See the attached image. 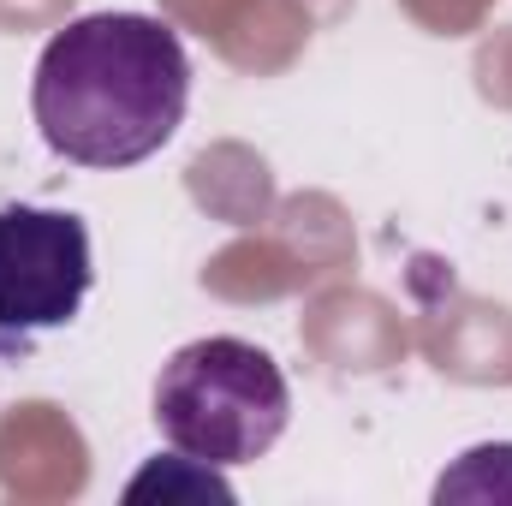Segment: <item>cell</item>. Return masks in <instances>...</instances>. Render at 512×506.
Segmentation results:
<instances>
[{
  "label": "cell",
  "mask_w": 512,
  "mask_h": 506,
  "mask_svg": "<svg viewBox=\"0 0 512 506\" xmlns=\"http://www.w3.org/2000/svg\"><path fill=\"white\" fill-rule=\"evenodd\" d=\"M90 227L72 209H0V352L66 328L90 298Z\"/></svg>",
  "instance_id": "3957f363"
},
{
  "label": "cell",
  "mask_w": 512,
  "mask_h": 506,
  "mask_svg": "<svg viewBox=\"0 0 512 506\" xmlns=\"http://www.w3.org/2000/svg\"><path fill=\"white\" fill-rule=\"evenodd\" d=\"M149 495H185V501H233V483L215 471V465H203V459H191V453H179L173 447V459H155L143 477H131L126 483V501H149Z\"/></svg>",
  "instance_id": "277c9868"
},
{
  "label": "cell",
  "mask_w": 512,
  "mask_h": 506,
  "mask_svg": "<svg viewBox=\"0 0 512 506\" xmlns=\"http://www.w3.org/2000/svg\"><path fill=\"white\" fill-rule=\"evenodd\" d=\"M191 108V54L167 18L90 12L72 18L36 60L30 114L42 143L78 167H137Z\"/></svg>",
  "instance_id": "6da1fadb"
},
{
  "label": "cell",
  "mask_w": 512,
  "mask_h": 506,
  "mask_svg": "<svg viewBox=\"0 0 512 506\" xmlns=\"http://www.w3.org/2000/svg\"><path fill=\"white\" fill-rule=\"evenodd\" d=\"M286 417H292V387L280 364L239 334L191 340L155 376V423L167 447L215 471L256 465L286 435Z\"/></svg>",
  "instance_id": "7a4b0ae2"
},
{
  "label": "cell",
  "mask_w": 512,
  "mask_h": 506,
  "mask_svg": "<svg viewBox=\"0 0 512 506\" xmlns=\"http://www.w3.org/2000/svg\"><path fill=\"white\" fill-rule=\"evenodd\" d=\"M435 501H512V441H483L471 447L441 483H435Z\"/></svg>",
  "instance_id": "5b68a950"
}]
</instances>
